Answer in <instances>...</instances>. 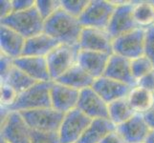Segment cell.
I'll use <instances>...</instances> for the list:
<instances>
[{
  "label": "cell",
  "instance_id": "1",
  "mask_svg": "<svg viewBox=\"0 0 154 143\" xmlns=\"http://www.w3.org/2000/svg\"><path fill=\"white\" fill-rule=\"evenodd\" d=\"M82 26L78 18L67 13L61 8L45 20L44 31L60 44L79 45Z\"/></svg>",
  "mask_w": 154,
  "mask_h": 143
},
{
  "label": "cell",
  "instance_id": "2",
  "mask_svg": "<svg viewBox=\"0 0 154 143\" xmlns=\"http://www.w3.org/2000/svg\"><path fill=\"white\" fill-rule=\"evenodd\" d=\"M44 23L35 6L28 10L14 12L8 17L0 19V24L14 30L26 39L43 33Z\"/></svg>",
  "mask_w": 154,
  "mask_h": 143
},
{
  "label": "cell",
  "instance_id": "3",
  "mask_svg": "<svg viewBox=\"0 0 154 143\" xmlns=\"http://www.w3.org/2000/svg\"><path fill=\"white\" fill-rule=\"evenodd\" d=\"M52 83L53 81L36 82L34 86L20 93L15 103L7 110L10 112H22L52 107L50 95Z\"/></svg>",
  "mask_w": 154,
  "mask_h": 143
},
{
  "label": "cell",
  "instance_id": "4",
  "mask_svg": "<svg viewBox=\"0 0 154 143\" xmlns=\"http://www.w3.org/2000/svg\"><path fill=\"white\" fill-rule=\"evenodd\" d=\"M79 45L60 44L46 56L52 81H57L78 63Z\"/></svg>",
  "mask_w": 154,
  "mask_h": 143
},
{
  "label": "cell",
  "instance_id": "5",
  "mask_svg": "<svg viewBox=\"0 0 154 143\" xmlns=\"http://www.w3.org/2000/svg\"><path fill=\"white\" fill-rule=\"evenodd\" d=\"M116 9V5L107 0H90L79 21L82 28L106 30Z\"/></svg>",
  "mask_w": 154,
  "mask_h": 143
},
{
  "label": "cell",
  "instance_id": "6",
  "mask_svg": "<svg viewBox=\"0 0 154 143\" xmlns=\"http://www.w3.org/2000/svg\"><path fill=\"white\" fill-rule=\"evenodd\" d=\"M31 130L41 132H58L64 114L53 107L19 112Z\"/></svg>",
  "mask_w": 154,
  "mask_h": 143
},
{
  "label": "cell",
  "instance_id": "7",
  "mask_svg": "<svg viewBox=\"0 0 154 143\" xmlns=\"http://www.w3.org/2000/svg\"><path fill=\"white\" fill-rule=\"evenodd\" d=\"M146 30L134 29L113 39V54L133 60L145 55Z\"/></svg>",
  "mask_w": 154,
  "mask_h": 143
},
{
  "label": "cell",
  "instance_id": "8",
  "mask_svg": "<svg viewBox=\"0 0 154 143\" xmlns=\"http://www.w3.org/2000/svg\"><path fill=\"white\" fill-rule=\"evenodd\" d=\"M91 121V118L78 108L64 114V118L58 129L61 143H78Z\"/></svg>",
  "mask_w": 154,
  "mask_h": 143
},
{
  "label": "cell",
  "instance_id": "9",
  "mask_svg": "<svg viewBox=\"0 0 154 143\" xmlns=\"http://www.w3.org/2000/svg\"><path fill=\"white\" fill-rule=\"evenodd\" d=\"M116 9L106 31L112 39L139 28L133 17V1H112Z\"/></svg>",
  "mask_w": 154,
  "mask_h": 143
},
{
  "label": "cell",
  "instance_id": "10",
  "mask_svg": "<svg viewBox=\"0 0 154 143\" xmlns=\"http://www.w3.org/2000/svg\"><path fill=\"white\" fill-rule=\"evenodd\" d=\"M1 139L8 143H31V129L19 112H10L2 118Z\"/></svg>",
  "mask_w": 154,
  "mask_h": 143
},
{
  "label": "cell",
  "instance_id": "11",
  "mask_svg": "<svg viewBox=\"0 0 154 143\" xmlns=\"http://www.w3.org/2000/svg\"><path fill=\"white\" fill-rule=\"evenodd\" d=\"M112 42L113 39L106 30L82 28L79 40V47L81 50L113 55Z\"/></svg>",
  "mask_w": 154,
  "mask_h": 143
},
{
  "label": "cell",
  "instance_id": "12",
  "mask_svg": "<svg viewBox=\"0 0 154 143\" xmlns=\"http://www.w3.org/2000/svg\"><path fill=\"white\" fill-rule=\"evenodd\" d=\"M50 95L52 107L62 114H66L78 108L81 91L53 81Z\"/></svg>",
  "mask_w": 154,
  "mask_h": 143
},
{
  "label": "cell",
  "instance_id": "13",
  "mask_svg": "<svg viewBox=\"0 0 154 143\" xmlns=\"http://www.w3.org/2000/svg\"><path fill=\"white\" fill-rule=\"evenodd\" d=\"M78 109L91 119L108 118V104L92 87L81 91Z\"/></svg>",
  "mask_w": 154,
  "mask_h": 143
},
{
  "label": "cell",
  "instance_id": "14",
  "mask_svg": "<svg viewBox=\"0 0 154 143\" xmlns=\"http://www.w3.org/2000/svg\"><path fill=\"white\" fill-rule=\"evenodd\" d=\"M92 88L107 104L127 97L132 89V87L123 82L114 80L104 76L95 79Z\"/></svg>",
  "mask_w": 154,
  "mask_h": 143
},
{
  "label": "cell",
  "instance_id": "15",
  "mask_svg": "<svg viewBox=\"0 0 154 143\" xmlns=\"http://www.w3.org/2000/svg\"><path fill=\"white\" fill-rule=\"evenodd\" d=\"M14 64L36 82L52 81L46 57L22 55L14 59Z\"/></svg>",
  "mask_w": 154,
  "mask_h": 143
},
{
  "label": "cell",
  "instance_id": "16",
  "mask_svg": "<svg viewBox=\"0 0 154 143\" xmlns=\"http://www.w3.org/2000/svg\"><path fill=\"white\" fill-rule=\"evenodd\" d=\"M116 130L125 143H145L150 132V128L141 114H136L126 122L117 126Z\"/></svg>",
  "mask_w": 154,
  "mask_h": 143
},
{
  "label": "cell",
  "instance_id": "17",
  "mask_svg": "<svg viewBox=\"0 0 154 143\" xmlns=\"http://www.w3.org/2000/svg\"><path fill=\"white\" fill-rule=\"evenodd\" d=\"M103 76L123 82L132 88L137 85L131 71V60L115 54L110 55Z\"/></svg>",
  "mask_w": 154,
  "mask_h": 143
},
{
  "label": "cell",
  "instance_id": "18",
  "mask_svg": "<svg viewBox=\"0 0 154 143\" xmlns=\"http://www.w3.org/2000/svg\"><path fill=\"white\" fill-rule=\"evenodd\" d=\"M26 38L17 31L0 24V49L1 54L13 59L22 56Z\"/></svg>",
  "mask_w": 154,
  "mask_h": 143
},
{
  "label": "cell",
  "instance_id": "19",
  "mask_svg": "<svg viewBox=\"0 0 154 143\" xmlns=\"http://www.w3.org/2000/svg\"><path fill=\"white\" fill-rule=\"evenodd\" d=\"M110 55L100 52L79 50L78 63L96 79L103 76Z\"/></svg>",
  "mask_w": 154,
  "mask_h": 143
},
{
  "label": "cell",
  "instance_id": "20",
  "mask_svg": "<svg viewBox=\"0 0 154 143\" xmlns=\"http://www.w3.org/2000/svg\"><path fill=\"white\" fill-rule=\"evenodd\" d=\"M60 43L45 31L26 39L22 55L46 57Z\"/></svg>",
  "mask_w": 154,
  "mask_h": 143
},
{
  "label": "cell",
  "instance_id": "21",
  "mask_svg": "<svg viewBox=\"0 0 154 143\" xmlns=\"http://www.w3.org/2000/svg\"><path fill=\"white\" fill-rule=\"evenodd\" d=\"M94 81L95 78L84 70L79 63H77L55 82L76 89L78 91H82L84 89L91 88Z\"/></svg>",
  "mask_w": 154,
  "mask_h": 143
},
{
  "label": "cell",
  "instance_id": "22",
  "mask_svg": "<svg viewBox=\"0 0 154 143\" xmlns=\"http://www.w3.org/2000/svg\"><path fill=\"white\" fill-rule=\"evenodd\" d=\"M117 129V126L109 118L92 119L78 143H100L108 134Z\"/></svg>",
  "mask_w": 154,
  "mask_h": 143
},
{
  "label": "cell",
  "instance_id": "23",
  "mask_svg": "<svg viewBox=\"0 0 154 143\" xmlns=\"http://www.w3.org/2000/svg\"><path fill=\"white\" fill-rule=\"evenodd\" d=\"M127 100L136 114H145L154 104V93L135 86L131 89Z\"/></svg>",
  "mask_w": 154,
  "mask_h": 143
},
{
  "label": "cell",
  "instance_id": "24",
  "mask_svg": "<svg viewBox=\"0 0 154 143\" xmlns=\"http://www.w3.org/2000/svg\"><path fill=\"white\" fill-rule=\"evenodd\" d=\"M133 17L139 28L146 30L154 25V1H133Z\"/></svg>",
  "mask_w": 154,
  "mask_h": 143
},
{
  "label": "cell",
  "instance_id": "25",
  "mask_svg": "<svg viewBox=\"0 0 154 143\" xmlns=\"http://www.w3.org/2000/svg\"><path fill=\"white\" fill-rule=\"evenodd\" d=\"M135 115L136 113L131 108L127 97L119 99L108 104V118L116 126L126 122Z\"/></svg>",
  "mask_w": 154,
  "mask_h": 143
},
{
  "label": "cell",
  "instance_id": "26",
  "mask_svg": "<svg viewBox=\"0 0 154 143\" xmlns=\"http://www.w3.org/2000/svg\"><path fill=\"white\" fill-rule=\"evenodd\" d=\"M2 82L7 83L10 86H12L18 94L26 91L27 89L34 86L36 83V81L30 77L27 73H25L23 71H21L20 69L15 66L13 67L6 79Z\"/></svg>",
  "mask_w": 154,
  "mask_h": 143
},
{
  "label": "cell",
  "instance_id": "27",
  "mask_svg": "<svg viewBox=\"0 0 154 143\" xmlns=\"http://www.w3.org/2000/svg\"><path fill=\"white\" fill-rule=\"evenodd\" d=\"M153 70H154L153 62L145 55L131 60V71L136 81H138L140 78L145 76Z\"/></svg>",
  "mask_w": 154,
  "mask_h": 143
},
{
  "label": "cell",
  "instance_id": "28",
  "mask_svg": "<svg viewBox=\"0 0 154 143\" xmlns=\"http://www.w3.org/2000/svg\"><path fill=\"white\" fill-rule=\"evenodd\" d=\"M90 0H60L61 9L67 13L79 19L85 10Z\"/></svg>",
  "mask_w": 154,
  "mask_h": 143
},
{
  "label": "cell",
  "instance_id": "29",
  "mask_svg": "<svg viewBox=\"0 0 154 143\" xmlns=\"http://www.w3.org/2000/svg\"><path fill=\"white\" fill-rule=\"evenodd\" d=\"M35 8L45 21L61 8L60 0H35Z\"/></svg>",
  "mask_w": 154,
  "mask_h": 143
},
{
  "label": "cell",
  "instance_id": "30",
  "mask_svg": "<svg viewBox=\"0 0 154 143\" xmlns=\"http://www.w3.org/2000/svg\"><path fill=\"white\" fill-rule=\"evenodd\" d=\"M31 143H61L58 132L31 130Z\"/></svg>",
  "mask_w": 154,
  "mask_h": 143
},
{
  "label": "cell",
  "instance_id": "31",
  "mask_svg": "<svg viewBox=\"0 0 154 143\" xmlns=\"http://www.w3.org/2000/svg\"><path fill=\"white\" fill-rule=\"evenodd\" d=\"M18 93L7 83H1V108L9 109L15 103L18 97Z\"/></svg>",
  "mask_w": 154,
  "mask_h": 143
},
{
  "label": "cell",
  "instance_id": "32",
  "mask_svg": "<svg viewBox=\"0 0 154 143\" xmlns=\"http://www.w3.org/2000/svg\"><path fill=\"white\" fill-rule=\"evenodd\" d=\"M145 55H146L154 64V25L146 30Z\"/></svg>",
  "mask_w": 154,
  "mask_h": 143
},
{
  "label": "cell",
  "instance_id": "33",
  "mask_svg": "<svg viewBox=\"0 0 154 143\" xmlns=\"http://www.w3.org/2000/svg\"><path fill=\"white\" fill-rule=\"evenodd\" d=\"M0 77H1V82L4 81L8 76L9 73L14 66V59L3 54L0 55Z\"/></svg>",
  "mask_w": 154,
  "mask_h": 143
},
{
  "label": "cell",
  "instance_id": "34",
  "mask_svg": "<svg viewBox=\"0 0 154 143\" xmlns=\"http://www.w3.org/2000/svg\"><path fill=\"white\" fill-rule=\"evenodd\" d=\"M136 86L154 93V70L150 73H148L147 75L143 76L142 78H140L137 81Z\"/></svg>",
  "mask_w": 154,
  "mask_h": 143
},
{
  "label": "cell",
  "instance_id": "35",
  "mask_svg": "<svg viewBox=\"0 0 154 143\" xmlns=\"http://www.w3.org/2000/svg\"><path fill=\"white\" fill-rule=\"evenodd\" d=\"M35 6V0H13L14 12L28 10Z\"/></svg>",
  "mask_w": 154,
  "mask_h": 143
},
{
  "label": "cell",
  "instance_id": "36",
  "mask_svg": "<svg viewBox=\"0 0 154 143\" xmlns=\"http://www.w3.org/2000/svg\"><path fill=\"white\" fill-rule=\"evenodd\" d=\"M0 19L8 17L14 13L13 0H1L0 1Z\"/></svg>",
  "mask_w": 154,
  "mask_h": 143
},
{
  "label": "cell",
  "instance_id": "37",
  "mask_svg": "<svg viewBox=\"0 0 154 143\" xmlns=\"http://www.w3.org/2000/svg\"><path fill=\"white\" fill-rule=\"evenodd\" d=\"M100 143H125L122 136L115 130L112 133L108 134Z\"/></svg>",
  "mask_w": 154,
  "mask_h": 143
},
{
  "label": "cell",
  "instance_id": "38",
  "mask_svg": "<svg viewBox=\"0 0 154 143\" xmlns=\"http://www.w3.org/2000/svg\"><path fill=\"white\" fill-rule=\"evenodd\" d=\"M143 116L150 130H154V104L147 112L143 114Z\"/></svg>",
  "mask_w": 154,
  "mask_h": 143
},
{
  "label": "cell",
  "instance_id": "39",
  "mask_svg": "<svg viewBox=\"0 0 154 143\" xmlns=\"http://www.w3.org/2000/svg\"><path fill=\"white\" fill-rule=\"evenodd\" d=\"M145 143H154V130H150Z\"/></svg>",
  "mask_w": 154,
  "mask_h": 143
},
{
  "label": "cell",
  "instance_id": "40",
  "mask_svg": "<svg viewBox=\"0 0 154 143\" xmlns=\"http://www.w3.org/2000/svg\"><path fill=\"white\" fill-rule=\"evenodd\" d=\"M0 141H1V142H0V143H8L6 140H5V139H1V137H0Z\"/></svg>",
  "mask_w": 154,
  "mask_h": 143
}]
</instances>
